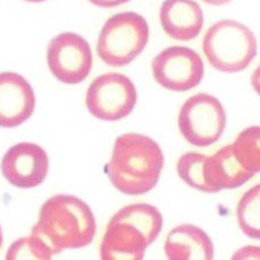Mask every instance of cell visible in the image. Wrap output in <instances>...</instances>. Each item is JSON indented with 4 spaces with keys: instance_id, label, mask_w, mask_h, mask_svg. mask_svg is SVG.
I'll return each mask as SVG.
<instances>
[{
    "instance_id": "cell-1",
    "label": "cell",
    "mask_w": 260,
    "mask_h": 260,
    "mask_svg": "<svg viewBox=\"0 0 260 260\" xmlns=\"http://www.w3.org/2000/svg\"><path fill=\"white\" fill-rule=\"evenodd\" d=\"M163 163L165 156L156 141L144 134L126 133L116 139L104 173L121 193L141 196L158 183Z\"/></svg>"
},
{
    "instance_id": "cell-2",
    "label": "cell",
    "mask_w": 260,
    "mask_h": 260,
    "mask_svg": "<svg viewBox=\"0 0 260 260\" xmlns=\"http://www.w3.org/2000/svg\"><path fill=\"white\" fill-rule=\"evenodd\" d=\"M96 221L90 207L74 196L58 194L45 201L31 235L51 255L80 249L94 241Z\"/></svg>"
},
{
    "instance_id": "cell-3",
    "label": "cell",
    "mask_w": 260,
    "mask_h": 260,
    "mask_svg": "<svg viewBox=\"0 0 260 260\" xmlns=\"http://www.w3.org/2000/svg\"><path fill=\"white\" fill-rule=\"evenodd\" d=\"M162 227V214L152 205L134 204L121 208L109 221L101 244V258L142 259Z\"/></svg>"
},
{
    "instance_id": "cell-4",
    "label": "cell",
    "mask_w": 260,
    "mask_h": 260,
    "mask_svg": "<svg viewBox=\"0 0 260 260\" xmlns=\"http://www.w3.org/2000/svg\"><path fill=\"white\" fill-rule=\"evenodd\" d=\"M203 50L214 69L237 73L251 64L258 52V43L249 27L235 20H222L208 28Z\"/></svg>"
},
{
    "instance_id": "cell-5",
    "label": "cell",
    "mask_w": 260,
    "mask_h": 260,
    "mask_svg": "<svg viewBox=\"0 0 260 260\" xmlns=\"http://www.w3.org/2000/svg\"><path fill=\"white\" fill-rule=\"evenodd\" d=\"M149 40V27L144 16L124 12L104 23L98 41V54L107 65H128L144 51Z\"/></svg>"
},
{
    "instance_id": "cell-6",
    "label": "cell",
    "mask_w": 260,
    "mask_h": 260,
    "mask_svg": "<svg viewBox=\"0 0 260 260\" xmlns=\"http://www.w3.org/2000/svg\"><path fill=\"white\" fill-rule=\"evenodd\" d=\"M227 125L224 108L216 98L200 93L180 108L178 128L188 144L207 147L220 139Z\"/></svg>"
},
{
    "instance_id": "cell-7",
    "label": "cell",
    "mask_w": 260,
    "mask_h": 260,
    "mask_svg": "<svg viewBox=\"0 0 260 260\" xmlns=\"http://www.w3.org/2000/svg\"><path fill=\"white\" fill-rule=\"evenodd\" d=\"M137 99V89L131 79L124 74L107 73L90 83L86 106L95 118L116 121L131 114Z\"/></svg>"
},
{
    "instance_id": "cell-8",
    "label": "cell",
    "mask_w": 260,
    "mask_h": 260,
    "mask_svg": "<svg viewBox=\"0 0 260 260\" xmlns=\"http://www.w3.org/2000/svg\"><path fill=\"white\" fill-rule=\"evenodd\" d=\"M47 60L53 77L66 85L81 83L93 67L89 43L75 32H61L50 41Z\"/></svg>"
},
{
    "instance_id": "cell-9",
    "label": "cell",
    "mask_w": 260,
    "mask_h": 260,
    "mask_svg": "<svg viewBox=\"0 0 260 260\" xmlns=\"http://www.w3.org/2000/svg\"><path fill=\"white\" fill-rule=\"evenodd\" d=\"M152 72L155 81L166 89L186 91L203 81L205 65L194 50L170 47L155 56Z\"/></svg>"
},
{
    "instance_id": "cell-10",
    "label": "cell",
    "mask_w": 260,
    "mask_h": 260,
    "mask_svg": "<svg viewBox=\"0 0 260 260\" xmlns=\"http://www.w3.org/2000/svg\"><path fill=\"white\" fill-rule=\"evenodd\" d=\"M2 174L11 185L32 188L44 182L49 170V157L41 146L21 142L11 147L2 160Z\"/></svg>"
},
{
    "instance_id": "cell-11",
    "label": "cell",
    "mask_w": 260,
    "mask_h": 260,
    "mask_svg": "<svg viewBox=\"0 0 260 260\" xmlns=\"http://www.w3.org/2000/svg\"><path fill=\"white\" fill-rule=\"evenodd\" d=\"M36 106L32 87L22 75L0 73V127L13 128L30 118Z\"/></svg>"
},
{
    "instance_id": "cell-12",
    "label": "cell",
    "mask_w": 260,
    "mask_h": 260,
    "mask_svg": "<svg viewBox=\"0 0 260 260\" xmlns=\"http://www.w3.org/2000/svg\"><path fill=\"white\" fill-rule=\"evenodd\" d=\"M160 22L171 39L191 41L204 27V12L194 0H165L160 8Z\"/></svg>"
},
{
    "instance_id": "cell-13",
    "label": "cell",
    "mask_w": 260,
    "mask_h": 260,
    "mask_svg": "<svg viewBox=\"0 0 260 260\" xmlns=\"http://www.w3.org/2000/svg\"><path fill=\"white\" fill-rule=\"evenodd\" d=\"M255 174L247 169L237 157L234 145H227L207 157L205 176L216 192L241 187Z\"/></svg>"
},
{
    "instance_id": "cell-14",
    "label": "cell",
    "mask_w": 260,
    "mask_h": 260,
    "mask_svg": "<svg viewBox=\"0 0 260 260\" xmlns=\"http://www.w3.org/2000/svg\"><path fill=\"white\" fill-rule=\"evenodd\" d=\"M165 253L168 259H212L214 244L211 237L193 224H180L167 236Z\"/></svg>"
},
{
    "instance_id": "cell-15",
    "label": "cell",
    "mask_w": 260,
    "mask_h": 260,
    "mask_svg": "<svg viewBox=\"0 0 260 260\" xmlns=\"http://www.w3.org/2000/svg\"><path fill=\"white\" fill-rule=\"evenodd\" d=\"M237 222L247 237L260 240V184L246 191L238 201Z\"/></svg>"
},
{
    "instance_id": "cell-16",
    "label": "cell",
    "mask_w": 260,
    "mask_h": 260,
    "mask_svg": "<svg viewBox=\"0 0 260 260\" xmlns=\"http://www.w3.org/2000/svg\"><path fill=\"white\" fill-rule=\"evenodd\" d=\"M207 157L206 155L194 152L182 155L177 163V174L180 179L188 186L201 192L216 193L205 176V165H206Z\"/></svg>"
},
{
    "instance_id": "cell-17",
    "label": "cell",
    "mask_w": 260,
    "mask_h": 260,
    "mask_svg": "<svg viewBox=\"0 0 260 260\" xmlns=\"http://www.w3.org/2000/svg\"><path fill=\"white\" fill-rule=\"evenodd\" d=\"M235 153L247 169L260 173V126H251L238 134Z\"/></svg>"
},
{
    "instance_id": "cell-18",
    "label": "cell",
    "mask_w": 260,
    "mask_h": 260,
    "mask_svg": "<svg viewBox=\"0 0 260 260\" xmlns=\"http://www.w3.org/2000/svg\"><path fill=\"white\" fill-rule=\"evenodd\" d=\"M52 255L43 245V243L32 235L30 237L21 238L13 243L6 254L7 259H50Z\"/></svg>"
},
{
    "instance_id": "cell-19",
    "label": "cell",
    "mask_w": 260,
    "mask_h": 260,
    "mask_svg": "<svg viewBox=\"0 0 260 260\" xmlns=\"http://www.w3.org/2000/svg\"><path fill=\"white\" fill-rule=\"evenodd\" d=\"M88 2L99 7H115L126 4L129 0H88Z\"/></svg>"
},
{
    "instance_id": "cell-20",
    "label": "cell",
    "mask_w": 260,
    "mask_h": 260,
    "mask_svg": "<svg viewBox=\"0 0 260 260\" xmlns=\"http://www.w3.org/2000/svg\"><path fill=\"white\" fill-rule=\"evenodd\" d=\"M251 85H252L255 93L260 96V65L255 69L252 77H251Z\"/></svg>"
},
{
    "instance_id": "cell-21",
    "label": "cell",
    "mask_w": 260,
    "mask_h": 260,
    "mask_svg": "<svg viewBox=\"0 0 260 260\" xmlns=\"http://www.w3.org/2000/svg\"><path fill=\"white\" fill-rule=\"evenodd\" d=\"M204 2L209 4V5L222 6V5H225V4L230 3V2H233V0H204Z\"/></svg>"
},
{
    "instance_id": "cell-22",
    "label": "cell",
    "mask_w": 260,
    "mask_h": 260,
    "mask_svg": "<svg viewBox=\"0 0 260 260\" xmlns=\"http://www.w3.org/2000/svg\"><path fill=\"white\" fill-rule=\"evenodd\" d=\"M3 229H2V225H0V249H2V245H3Z\"/></svg>"
},
{
    "instance_id": "cell-23",
    "label": "cell",
    "mask_w": 260,
    "mask_h": 260,
    "mask_svg": "<svg viewBox=\"0 0 260 260\" xmlns=\"http://www.w3.org/2000/svg\"><path fill=\"white\" fill-rule=\"evenodd\" d=\"M23 2H27V3H43L45 0H23Z\"/></svg>"
}]
</instances>
